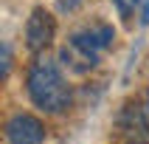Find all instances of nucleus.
<instances>
[{"mask_svg": "<svg viewBox=\"0 0 149 144\" xmlns=\"http://www.w3.org/2000/svg\"><path fill=\"white\" fill-rule=\"evenodd\" d=\"M54 34H56V20L45 11V8H34L28 23H25V42L34 54L45 51L54 42Z\"/></svg>", "mask_w": 149, "mask_h": 144, "instance_id": "3", "label": "nucleus"}, {"mask_svg": "<svg viewBox=\"0 0 149 144\" xmlns=\"http://www.w3.org/2000/svg\"><path fill=\"white\" fill-rule=\"evenodd\" d=\"M8 68H11V51L8 45H3V79L8 76Z\"/></svg>", "mask_w": 149, "mask_h": 144, "instance_id": "8", "label": "nucleus"}, {"mask_svg": "<svg viewBox=\"0 0 149 144\" xmlns=\"http://www.w3.org/2000/svg\"><path fill=\"white\" fill-rule=\"evenodd\" d=\"M62 62L65 65H70V71H76V74H87V71H93V68L99 65V51H90L84 48V45H79V42L68 40V45L62 48Z\"/></svg>", "mask_w": 149, "mask_h": 144, "instance_id": "5", "label": "nucleus"}, {"mask_svg": "<svg viewBox=\"0 0 149 144\" xmlns=\"http://www.w3.org/2000/svg\"><path fill=\"white\" fill-rule=\"evenodd\" d=\"M141 23H143V25H149V0L143 3V17H141Z\"/></svg>", "mask_w": 149, "mask_h": 144, "instance_id": "10", "label": "nucleus"}, {"mask_svg": "<svg viewBox=\"0 0 149 144\" xmlns=\"http://www.w3.org/2000/svg\"><path fill=\"white\" fill-rule=\"evenodd\" d=\"M138 3H141V0H113V6L118 8V14H121V17H130Z\"/></svg>", "mask_w": 149, "mask_h": 144, "instance_id": "7", "label": "nucleus"}, {"mask_svg": "<svg viewBox=\"0 0 149 144\" xmlns=\"http://www.w3.org/2000/svg\"><path fill=\"white\" fill-rule=\"evenodd\" d=\"M84 0H59V8L62 11H73V8H79Z\"/></svg>", "mask_w": 149, "mask_h": 144, "instance_id": "9", "label": "nucleus"}, {"mask_svg": "<svg viewBox=\"0 0 149 144\" xmlns=\"http://www.w3.org/2000/svg\"><path fill=\"white\" fill-rule=\"evenodd\" d=\"M6 138L8 144H42L45 127H42L40 119L28 116V113H17L6 124Z\"/></svg>", "mask_w": 149, "mask_h": 144, "instance_id": "4", "label": "nucleus"}, {"mask_svg": "<svg viewBox=\"0 0 149 144\" xmlns=\"http://www.w3.org/2000/svg\"><path fill=\"white\" fill-rule=\"evenodd\" d=\"M143 110H146V116H149V93H146V99H143Z\"/></svg>", "mask_w": 149, "mask_h": 144, "instance_id": "11", "label": "nucleus"}, {"mask_svg": "<svg viewBox=\"0 0 149 144\" xmlns=\"http://www.w3.org/2000/svg\"><path fill=\"white\" fill-rule=\"evenodd\" d=\"M28 96L45 113H62L70 107V85L54 59H37L28 71Z\"/></svg>", "mask_w": 149, "mask_h": 144, "instance_id": "1", "label": "nucleus"}, {"mask_svg": "<svg viewBox=\"0 0 149 144\" xmlns=\"http://www.w3.org/2000/svg\"><path fill=\"white\" fill-rule=\"evenodd\" d=\"M70 40L79 42V45H84V48H90V51H101V48H107L110 42L116 40V31H113V25H99V28L76 31Z\"/></svg>", "mask_w": 149, "mask_h": 144, "instance_id": "6", "label": "nucleus"}, {"mask_svg": "<svg viewBox=\"0 0 149 144\" xmlns=\"http://www.w3.org/2000/svg\"><path fill=\"white\" fill-rule=\"evenodd\" d=\"M118 130L124 144H149V116L143 105H124L118 113Z\"/></svg>", "mask_w": 149, "mask_h": 144, "instance_id": "2", "label": "nucleus"}]
</instances>
